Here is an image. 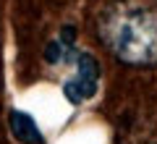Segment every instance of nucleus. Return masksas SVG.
Instances as JSON below:
<instances>
[{
	"mask_svg": "<svg viewBox=\"0 0 157 144\" xmlns=\"http://www.w3.org/2000/svg\"><path fill=\"white\" fill-rule=\"evenodd\" d=\"M8 123H11V134L21 144H42V131L37 128V123H34V118L29 113L13 110L11 118H8Z\"/></svg>",
	"mask_w": 157,
	"mask_h": 144,
	"instance_id": "7ed1b4c3",
	"label": "nucleus"
},
{
	"mask_svg": "<svg viewBox=\"0 0 157 144\" xmlns=\"http://www.w3.org/2000/svg\"><path fill=\"white\" fill-rule=\"evenodd\" d=\"M102 42L118 60L128 66L157 63V11L149 6L121 3L102 18Z\"/></svg>",
	"mask_w": 157,
	"mask_h": 144,
	"instance_id": "f257e3e1",
	"label": "nucleus"
},
{
	"mask_svg": "<svg viewBox=\"0 0 157 144\" xmlns=\"http://www.w3.org/2000/svg\"><path fill=\"white\" fill-rule=\"evenodd\" d=\"M71 60L76 66V73L63 84V94L71 105H81V102L92 100L97 92V84H100V66L97 60L84 50H73Z\"/></svg>",
	"mask_w": 157,
	"mask_h": 144,
	"instance_id": "f03ea898",
	"label": "nucleus"
}]
</instances>
